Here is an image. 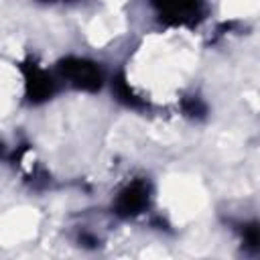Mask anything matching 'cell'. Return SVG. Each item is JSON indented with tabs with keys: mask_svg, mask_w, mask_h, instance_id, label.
<instances>
[{
	"mask_svg": "<svg viewBox=\"0 0 260 260\" xmlns=\"http://www.w3.org/2000/svg\"><path fill=\"white\" fill-rule=\"evenodd\" d=\"M112 91L116 95V100L120 104H124L126 108H132V110H140L146 106V102L132 89V85L126 81L124 75H116L114 81H112Z\"/></svg>",
	"mask_w": 260,
	"mask_h": 260,
	"instance_id": "obj_5",
	"label": "cell"
},
{
	"mask_svg": "<svg viewBox=\"0 0 260 260\" xmlns=\"http://www.w3.org/2000/svg\"><path fill=\"white\" fill-rule=\"evenodd\" d=\"M20 71H22L24 95H26L28 104H43L55 95L57 83H55L53 75L47 69H43L37 61H32V59L22 61Z\"/></svg>",
	"mask_w": 260,
	"mask_h": 260,
	"instance_id": "obj_3",
	"label": "cell"
},
{
	"mask_svg": "<svg viewBox=\"0 0 260 260\" xmlns=\"http://www.w3.org/2000/svg\"><path fill=\"white\" fill-rule=\"evenodd\" d=\"M150 203V185L148 181L136 179L128 183L114 199V211L120 217H136Z\"/></svg>",
	"mask_w": 260,
	"mask_h": 260,
	"instance_id": "obj_4",
	"label": "cell"
},
{
	"mask_svg": "<svg viewBox=\"0 0 260 260\" xmlns=\"http://www.w3.org/2000/svg\"><path fill=\"white\" fill-rule=\"evenodd\" d=\"M183 110H185V114L191 116V118H199V116L205 114V106H203V102H201L199 98H187V100L183 102Z\"/></svg>",
	"mask_w": 260,
	"mask_h": 260,
	"instance_id": "obj_6",
	"label": "cell"
},
{
	"mask_svg": "<svg viewBox=\"0 0 260 260\" xmlns=\"http://www.w3.org/2000/svg\"><path fill=\"white\" fill-rule=\"evenodd\" d=\"M242 236H244V246L246 248H250V250H256L258 248V225L256 223H248V225H244V232H242Z\"/></svg>",
	"mask_w": 260,
	"mask_h": 260,
	"instance_id": "obj_7",
	"label": "cell"
},
{
	"mask_svg": "<svg viewBox=\"0 0 260 260\" xmlns=\"http://www.w3.org/2000/svg\"><path fill=\"white\" fill-rule=\"evenodd\" d=\"M158 18L173 26L195 24L205 8V0H150Z\"/></svg>",
	"mask_w": 260,
	"mask_h": 260,
	"instance_id": "obj_2",
	"label": "cell"
},
{
	"mask_svg": "<svg viewBox=\"0 0 260 260\" xmlns=\"http://www.w3.org/2000/svg\"><path fill=\"white\" fill-rule=\"evenodd\" d=\"M59 75L71 87L81 91H98L104 85V71L100 63L85 57H65L57 65Z\"/></svg>",
	"mask_w": 260,
	"mask_h": 260,
	"instance_id": "obj_1",
	"label": "cell"
},
{
	"mask_svg": "<svg viewBox=\"0 0 260 260\" xmlns=\"http://www.w3.org/2000/svg\"><path fill=\"white\" fill-rule=\"evenodd\" d=\"M43 2H65V0H43Z\"/></svg>",
	"mask_w": 260,
	"mask_h": 260,
	"instance_id": "obj_8",
	"label": "cell"
}]
</instances>
